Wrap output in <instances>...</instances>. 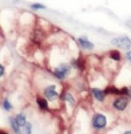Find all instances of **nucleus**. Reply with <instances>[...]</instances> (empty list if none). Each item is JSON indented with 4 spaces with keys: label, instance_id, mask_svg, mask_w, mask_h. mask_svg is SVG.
<instances>
[{
    "label": "nucleus",
    "instance_id": "nucleus-1",
    "mask_svg": "<svg viewBox=\"0 0 131 134\" xmlns=\"http://www.w3.org/2000/svg\"><path fill=\"white\" fill-rule=\"evenodd\" d=\"M112 44L118 46L122 49L128 50L131 48V40L127 37H116V38L112 39Z\"/></svg>",
    "mask_w": 131,
    "mask_h": 134
},
{
    "label": "nucleus",
    "instance_id": "nucleus-2",
    "mask_svg": "<svg viewBox=\"0 0 131 134\" xmlns=\"http://www.w3.org/2000/svg\"><path fill=\"white\" fill-rule=\"evenodd\" d=\"M107 124L106 117L102 114H96L93 119V125L96 129H101L105 127Z\"/></svg>",
    "mask_w": 131,
    "mask_h": 134
},
{
    "label": "nucleus",
    "instance_id": "nucleus-3",
    "mask_svg": "<svg viewBox=\"0 0 131 134\" xmlns=\"http://www.w3.org/2000/svg\"><path fill=\"white\" fill-rule=\"evenodd\" d=\"M69 71H70V67L67 65H61L55 70L54 74L58 79H63L69 73Z\"/></svg>",
    "mask_w": 131,
    "mask_h": 134
},
{
    "label": "nucleus",
    "instance_id": "nucleus-4",
    "mask_svg": "<svg viewBox=\"0 0 131 134\" xmlns=\"http://www.w3.org/2000/svg\"><path fill=\"white\" fill-rule=\"evenodd\" d=\"M128 103H129V100H128L127 98L121 97V98H117V99L114 102V107L118 110V111H123L127 107Z\"/></svg>",
    "mask_w": 131,
    "mask_h": 134
},
{
    "label": "nucleus",
    "instance_id": "nucleus-5",
    "mask_svg": "<svg viewBox=\"0 0 131 134\" xmlns=\"http://www.w3.org/2000/svg\"><path fill=\"white\" fill-rule=\"evenodd\" d=\"M45 95L49 100H54L58 97V93L55 91V85H51L45 90Z\"/></svg>",
    "mask_w": 131,
    "mask_h": 134
},
{
    "label": "nucleus",
    "instance_id": "nucleus-6",
    "mask_svg": "<svg viewBox=\"0 0 131 134\" xmlns=\"http://www.w3.org/2000/svg\"><path fill=\"white\" fill-rule=\"evenodd\" d=\"M79 42L82 48L86 50H92L93 48V44L91 43L90 41H88L87 38H84V37H80L79 38Z\"/></svg>",
    "mask_w": 131,
    "mask_h": 134
},
{
    "label": "nucleus",
    "instance_id": "nucleus-7",
    "mask_svg": "<svg viewBox=\"0 0 131 134\" xmlns=\"http://www.w3.org/2000/svg\"><path fill=\"white\" fill-rule=\"evenodd\" d=\"M92 92H93V96H95V97L97 98L99 101H102L104 99V97H105V93H104L102 91L95 88V89L92 90Z\"/></svg>",
    "mask_w": 131,
    "mask_h": 134
},
{
    "label": "nucleus",
    "instance_id": "nucleus-8",
    "mask_svg": "<svg viewBox=\"0 0 131 134\" xmlns=\"http://www.w3.org/2000/svg\"><path fill=\"white\" fill-rule=\"evenodd\" d=\"M16 121L18 122V124L19 125V126H25L26 125V119L25 117L22 114H18L15 118Z\"/></svg>",
    "mask_w": 131,
    "mask_h": 134
},
{
    "label": "nucleus",
    "instance_id": "nucleus-9",
    "mask_svg": "<svg viewBox=\"0 0 131 134\" xmlns=\"http://www.w3.org/2000/svg\"><path fill=\"white\" fill-rule=\"evenodd\" d=\"M11 125H12V129L14 130L16 134H19L20 130H19V125L18 124V122L16 121L15 119H11Z\"/></svg>",
    "mask_w": 131,
    "mask_h": 134
},
{
    "label": "nucleus",
    "instance_id": "nucleus-10",
    "mask_svg": "<svg viewBox=\"0 0 131 134\" xmlns=\"http://www.w3.org/2000/svg\"><path fill=\"white\" fill-rule=\"evenodd\" d=\"M37 103H38L39 106L40 107V109L42 110L47 109V107H48L47 101L44 99V98H38V99H37Z\"/></svg>",
    "mask_w": 131,
    "mask_h": 134
},
{
    "label": "nucleus",
    "instance_id": "nucleus-11",
    "mask_svg": "<svg viewBox=\"0 0 131 134\" xmlns=\"http://www.w3.org/2000/svg\"><path fill=\"white\" fill-rule=\"evenodd\" d=\"M105 93H109V94H121V90L116 89V87H108L105 91Z\"/></svg>",
    "mask_w": 131,
    "mask_h": 134
},
{
    "label": "nucleus",
    "instance_id": "nucleus-12",
    "mask_svg": "<svg viewBox=\"0 0 131 134\" xmlns=\"http://www.w3.org/2000/svg\"><path fill=\"white\" fill-rule=\"evenodd\" d=\"M110 58L116 61H119L121 59V55H120V52L118 51H112L110 52Z\"/></svg>",
    "mask_w": 131,
    "mask_h": 134
},
{
    "label": "nucleus",
    "instance_id": "nucleus-13",
    "mask_svg": "<svg viewBox=\"0 0 131 134\" xmlns=\"http://www.w3.org/2000/svg\"><path fill=\"white\" fill-rule=\"evenodd\" d=\"M65 99L67 102H69L71 104H74V103H75V100H74V98H73V96H72L70 93H66Z\"/></svg>",
    "mask_w": 131,
    "mask_h": 134
},
{
    "label": "nucleus",
    "instance_id": "nucleus-14",
    "mask_svg": "<svg viewBox=\"0 0 131 134\" xmlns=\"http://www.w3.org/2000/svg\"><path fill=\"white\" fill-rule=\"evenodd\" d=\"M3 107H4V109H5L6 111H9V110L12 109V105H11V104L9 103V101L7 99H4V102H3Z\"/></svg>",
    "mask_w": 131,
    "mask_h": 134
},
{
    "label": "nucleus",
    "instance_id": "nucleus-15",
    "mask_svg": "<svg viewBox=\"0 0 131 134\" xmlns=\"http://www.w3.org/2000/svg\"><path fill=\"white\" fill-rule=\"evenodd\" d=\"M25 132L26 134H31L32 133V125L29 123H26L25 125Z\"/></svg>",
    "mask_w": 131,
    "mask_h": 134
},
{
    "label": "nucleus",
    "instance_id": "nucleus-16",
    "mask_svg": "<svg viewBox=\"0 0 131 134\" xmlns=\"http://www.w3.org/2000/svg\"><path fill=\"white\" fill-rule=\"evenodd\" d=\"M32 8H33V9H36V10H38V9H45V6L44 5H42L40 4H34L32 5Z\"/></svg>",
    "mask_w": 131,
    "mask_h": 134
},
{
    "label": "nucleus",
    "instance_id": "nucleus-17",
    "mask_svg": "<svg viewBox=\"0 0 131 134\" xmlns=\"http://www.w3.org/2000/svg\"><path fill=\"white\" fill-rule=\"evenodd\" d=\"M126 58H127V59H128V60L131 61V52H128L126 53Z\"/></svg>",
    "mask_w": 131,
    "mask_h": 134
},
{
    "label": "nucleus",
    "instance_id": "nucleus-18",
    "mask_svg": "<svg viewBox=\"0 0 131 134\" xmlns=\"http://www.w3.org/2000/svg\"><path fill=\"white\" fill-rule=\"evenodd\" d=\"M0 70H1V71H0V76H3V75H4V66L3 65H1L0 66Z\"/></svg>",
    "mask_w": 131,
    "mask_h": 134
},
{
    "label": "nucleus",
    "instance_id": "nucleus-19",
    "mask_svg": "<svg viewBox=\"0 0 131 134\" xmlns=\"http://www.w3.org/2000/svg\"><path fill=\"white\" fill-rule=\"evenodd\" d=\"M126 25H127V26H128V27H129V28H131V20H129V21H128V22L126 23Z\"/></svg>",
    "mask_w": 131,
    "mask_h": 134
},
{
    "label": "nucleus",
    "instance_id": "nucleus-20",
    "mask_svg": "<svg viewBox=\"0 0 131 134\" xmlns=\"http://www.w3.org/2000/svg\"><path fill=\"white\" fill-rule=\"evenodd\" d=\"M128 89H129V92H128V95H129V97L131 98V87L128 88Z\"/></svg>",
    "mask_w": 131,
    "mask_h": 134
},
{
    "label": "nucleus",
    "instance_id": "nucleus-21",
    "mask_svg": "<svg viewBox=\"0 0 131 134\" xmlns=\"http://www.w3.org/2000/svg\"><path fill=\"white\" fill-rule=\"evenodd\" d=\"M0 134H8V133H6L5 132H3V131H1V132H0Z\"/></svg>",
    "mask_w": 131,
    "mask_h": 134
},
{
    "label": "nucleus",
    "instance_id": "nucleus-22",
    "mask_svg": "<svg viewBox=\"0 0 131 134\" xmlns=\"http://www.w3.org/2000/svg\"><path fill=\"white\" fill-rule=\"evenodd\" d=\"M124 134H131V131H130V132H125Z\"/></svg>",
    "mask_w": 131,
    "mask_h": 134
}]
</instances>
